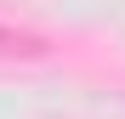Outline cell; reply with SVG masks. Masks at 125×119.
I'll list each match as a JSON object with an SVG mask.
<instances>
[{
	"label": "cell",
	"instance_id": "1",
	"mask_svg": "<svg viewBox=\"0 0 125 119\" xmlns=\"http://www.w3.org/2000/svg\"><path fill=\"white\" fill-rule=\"evenodd\" d=\"M51 57V40L34 34V28H17V23H0V63H40Z\"/></svg>",
	"mask_w": 125,
	"mask_h": 119
}]
</instances>
